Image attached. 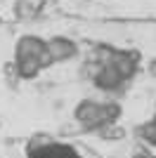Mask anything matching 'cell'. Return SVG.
Segmentation results:
<instances>
[{
  "mask_svg": "<svg viewBox=\"0 0 156 158\" xmlns=\"http://www.w3.org/2000/svg\"><path fill=\"white\" fill-rule=\"evenodd\" d=\"M121 116V106L116 102H99V99H83L73 109V120L83 127V132H95L102 125L116 123Z\"/></svg>",
  "mask_w": 156,
  "mask_h": 158,
  "instance_id": "cell-1",
  "label": "cell"
},
{
  "mask_svg": "<svg viewBox=\"0 0 156 158\" xmlns=\"http://www.w3.org/2000/svg\"><path fill=\"white\" fill-rule=\"evenodd\" d=\"M26 158H80V149L69 142H57L52 139L47 144L26 151Z\"/></svg>",
  "mask_w": 156,
  "mask_h": 158,
  "instance_id": "cell-2",
  "label": "cell"
},
{
  "mask_svg": "<svg viewBox=\"0 0 156 158\" xmlns=\"http://www.w3.org/2000/svg\"><path fill=\"white\" fill-rule=\"evenodd\" d=\"M47 54H50L52 64H59V61H69L78 54V45L73 43L71 38H64V35H57V38L45 40Z\"/></svg>",
  "mask_w": 156,
  "mask_h": 158,
  "instance_id": "cell-3",
  "label": "cell"
},
{
  "mask_svg": "<svg viewBox=\"0 0 156 158\" xmlns=\"http://www.w3.org/2000/svg\"><path fill=\"white\" fill-rule=\"evenodd\" d=\"M14 57H43V59L50 61V54H47L45 40L38 38V35H21L14 45ZM52 66V61H50Z\"/></svg>",
  "mask_w": 156,
  "mask_h": 158,
  "instance_id": "cell-4",
  "label": "cell"
},
{
  "mask_svg": "<svg viewBox=\"0 0 156 158\" xmlns=\"http://www.w3.org/2000/svg\"><path fill=\"white\" fill-rule=\"evenodd\" d=\"M92 83H95L102 92H118V90H123V87H125L128 80H123V76H121L111 64H102L97 78L92 80Z\"/></svg>",
  "mask_w": 156,
  "mask_h": 158,
  "instance_id": "cell-5",
  "label": "cell"
},
{
  "mask_svg": "<svg viewBox=\"0 0 156 158\" xmlns=\"http://www.w3.org/2000/svg\"><path fill=\"white\" fill-rule=\"evenodd\" d=\"M43 5H45V0H17L14 10H17L19 19H31L43 10Z\"/></svg>",
  "mask_w": 156,
  "mask_h": 158,
  "instance_id": "cell-6",
  "label": "cell"
},
{
  "mask_svg": "<svg viewBox=\"0 0 156 158\" xmlns=\"http://www.w3.org/2000/svg\"><path fill=\"white\" fill-rule=\"evenodd\" d=\"M97 132V137L102 139V142H121V139H125V127H121L118 123H109V125H102Z\"/></svg>",
  "mask_w": 156,
  "mask_h": 158,
  "instance_id": "cell-7",
  "label": "cell"
},
{
  "mask_svg": "<svg viewBox=\"0 0 156 158\" xmlns=\"http://www.w3.org/2000/svg\"><path fill=\"white\" fill-rule=\"evenodd\" d=\"M135 132H137V137L142 139L144 144L156 146V116H154L151 120H147V123H142Z\"/></svg>",
  "mask_w": 156,
  "mask_h": 158,
  "instance_id": "cell-8",
  "label": "cell"
},
{
  "mask_svg": "<svg viewBox=\"0 0 156 158\" xmlns=\"http://www.w3.org/2000/svg\"><path fill=\"white\" fill-rule=\"evenodd\" d=\"M2 73H5V80L7 85L12 87V90H17V85H19V73H17V66H14V61H7L5 66H2Z\"/></svg>",
  "mask_w": 156,
  "mask_h": 158,
  "instance_id": "cell-9",
  "label": "cell"
},
{
  "mask_svg": "<svg viewBox=\"0 0 156 158\" xmlns=\"http://www.w3.org/2000/svg\"><path fill=\"white\" fill-rule=\"evenodd\" d=\"M83 132V127L78 125L76 120H71V123H64V125L59 127V135L62 137H76V135H80Z\"/></svg>",
  "mask_w": 156,
  "mask_h": 158,
  "instance_id": "cell-10",
  "label": "cell"
},
{
  "mask_svg": "<svg viewBox=\"0 0 156 158\" xmlns=\"http://www.w3.org/2000/svg\"><path fill=\"white\" fill-rule=\"evenodd\" d=\"M147 73H149L151 78H156V57L149 61V64H147Z\"/></svg>",
  "mask_w": 156,
  "mask_h": 158,
  "instance_id": "cell-11",
  "label": "cell"
},
{
  "mask_svg": "<svg viewBox=\"0 0 156 158\" xmlns=\"http://www.w3.org/2000/svg\"><path fill=\"white\" fill-rule=\"evenodd\" d=\"M135 158H156V156H151L147 149H142V146H140V151H135Z\"/></svg>",
  "mask_w": 156,
  "mask_h": 158,
  "instance_id": "cell-12",
  "label": "cell"
},
{
  "mask_svg": "<svg viewBox=\"0 0 156 158\" xmlns=\"http://www.w3.org/2000/svg\"><path fill=\"white\" fill-rule=\"evenodd\" d=\"M80 158H85V156H80Z\"/></svg>",
  "mask_w": 156,
  "mask_h": 158,
  "instance_id": "cell-13",
  "label": "cell"
}]
</instances>
